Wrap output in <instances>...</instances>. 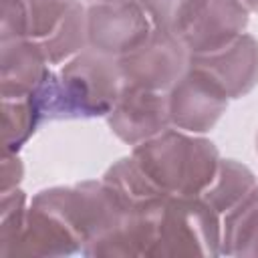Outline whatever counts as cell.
<instances>
[{"mask_svg": "<svg viewBox=\"0 0 258 258\" xmlns=\"http://www.w3.org/2000/svg\"><path fill=\"white\" fill-rule=\"evenodd\" d=\"M121 89L117 58L85 48L54 67L34 97L42 121L97 119L109 115Z\"/></svg>", "mask_w": 258, "mask_h": 258, "instance_id": "6da1fadb", "label": "cell"}, {"mask_svg": "<svg viewBox=\"0 0 258 258\" xmlns=\"http://www.w3.org/2000/svg\"><path fill=\"white\" fill-rule=\"evenodd\" d=\"M131 155L167 196H202L222 159L214 141L175 127L131 147Z\"/></svg>", "mask_w": 258, "mask_h": 258, "instance_id": "7a4b0ae2", "label": "cell"}, {"mask_svg": "<svg viewBox=\"0 0 258 258\" xmlns=\"http://www.w3.org/2000/svg\"><path fill=\"white\" fill-rule=\"evenodd\" d=\"M222 216L202 196H169L157 214L151 258L220 256Z\"/></svg>", "mask_w": 258, "mask_h": 258, "instance_id": "3957f363", "label": "cell"}, {"mask_svg": "<svg viewBox=\"0 0 258 258\" xmlns=\"http://www.w3.org/2000/svg\"><path fill=\"white\" fill-rule=\"evenodd\" d=\"M32 202L48 210L67 226V230L79 240L81 252L123 218V212L103 179L46 187L34 194Z\"/></svg>", "mask_w": 258, "mask_h": 258, "instance_id": "277c9868", "label": "cell"}, {"mask_svg": "<svg viewBox=\"0 0 258 258\" xmlns=\"http://www.w3.org/2000/svg\"><path fill=\"white\" fill-rule=\"evenodd\" d=\"M123 85L167 93L189 67V50L175 34L155 30L145 42L117 58Z\"/></svg>", "mask_w": 258, "mask_h": 258, "instance_id": "5b68a950", "label": "cell"}, {"mask_svg": "<svg viewBox=\"0 0 258 258\" xmlns=\"http://www.w3.org/2000/svg\"><path fill=\"white\" fill-rule=\"evenodd\" d=\"M153 24L139 0L87 4V48L119 58L149 38Z\"/></svg>", "mask_w": 258, "mask_h": 258, "instance_id": "8992f818", "label": "cell"}, {"mask_svg": "<svg viewBox=\"0 0 258 258\" xmlns=\"http://www.w3.org/2000/svg\"><path fill=\"white\" fill-rule=\"evenodd\" d=\"M230 105V97L206 71L189 64L187 71L167 91V111L171 127L206 135Z\"/></svg>", "mask_w": 258, "mask_h": 258, "instance_id": "52a82bcc", "label": "cell"}, {"mask_svg": "<svg viewBox=\"0 0 258 258\" xmlns=\"http://www.w3.org/2000/svg\"><path fill=\"white\" fill-rule=\"evenodd\" d=\"M105 121L119 141L135 147L171 127L167 93L123 85L119 99L115 101Z\"/></svg>", "mask_w": 258, "mask_h": 258, "instance_id": "ba28073f", "label": "cell"}, {"mask_svg": "<svg viewBox=\"0 0 258 258\" xmlns=\"http://www.w3.org/2000/svg\"><path fill=\"white\" fill-rule=\"evenodd\" d=\"M189 64L214 77L230 101L242 99L258 85V38L244 32L216 52L189 54Z\"/></svg>", "mask_w": 258, "mask_h": 258, "instance_id": "9c48e42d", "label": "cell"}, {"mask_svg": "<svg viewBox=\"0 0 258 258\" xmlns=\"http://www.w3.org/2000/svg\"><path fill=\"white\" fill-rule=\"evenodd\" d=\"M54 67L32 38L0 42V97L24 99L38 93Z\"/></svg>", "mask_w": 258, "mask_h": 258, "instance_id": "30bf717a", "label": "cell"}, {"mask_svg": "<svg viewBox=\"0 0 258 258\" xmlns=\"http://www.w3.org/2000/svg\"><path fill=\"white\" fill-rule=\"evenodd\" d=\"M250 10L242 0H206L191 28L181 36L189 54L216 52L246 32Z\"/></svg>", "mask_w": 258, "mask_h": 258, "instance_id": "8fae6325", "label": "cell"}, {"mask_svg": "<svg viewBox=\"0 0 258 258\" xmlns=\"http://www.w3.org/2000/svg\"><path fill=\"white\" fill-rule=\"evenodd\" d=\"M101 179L111 191L123 216L153 212L169 198L145 175V171L139 167L131 153L113 161L105 169Z\"/></svg>", "mask_w": 258, "mask_h": 258, "instance_id": "7c38bea8", "label": "cell"}, {"mask_svg": "<svg viewBox=\"0 0 258 258\" xmlns=\"http://www.w3.org/2000/svg\"><path fill=\"white\" fill-rule=\"evenodd\" d=\"M81 252L79 240L67 230V226L52 216L42 206L30 200L26 222L18 242L14 244L10 256L26 254V256H69Z\"/></svg>", "mask_w": 258, "mask_h": 258, "instance_id": "4fadbf2b", "label": "cell"}, {"mask_svg": "<svg viewBox=\"0 0 258 258\" xmlns=\"http://www.w3.org/2000/svg\"><path fill=\"white\" fill-rule=\"evenodd\" d=\"M220 256L258 258V187L222 216Z\"/></svg>", "mask_w": 258, "mask_h": 258, "instance_id": "5bb4252c", "label": "cell"}, {"mask_svg": "<svg viewBox=\"0 0 258 258\" xmlns=\"http://www.w3.org/2000/svg\"><path fill=\"white\" fill-rule=\"evenodd\" d=\"M258 187V175L244 163L236 159H220L216 177L202 194V198L224 216L228 210L238 206L246 196H250Z\"/></svg>", "mask_w": 258, "mask_h": 258, "instance_id": "9a60e30c", "label": "cell"}, {"mask_svg": "<svg viewBox=\"0 0 258 258\" xmlns=\"http://www.w3.org/2000/svg\"><path fill=\"white\" fill-rule=\"evenodd\" d=\"M2 143L4 153H18L22 145L34 135L42 121V113L36 97L2 99Z\"/></svg>", "mask_w": 258, "mask_h": 258, "instance_id": "2e32d148", "label": "cell"}, {"mask_svg": "<svg viewBox=\"0 0 258 258\" xmlns=\"http://www.w3.org/2000/svg\"><path fill=\"white\" fill-rule=\"evenodd\" d=\"M155 30L183 36L200 16L206 0H139Z\"/></svg>", "mask_w": 258, "mask_h": 258, "instance_id": "e0dca14e", "label": "cell"}, {"mask_svg": "<svg viewBox=\"0 0 258 258\" xmlns=\"http://www.w3.org/2000/svg\"><path fill=\"white\" fill-rule=\"evenodd\" d=\"M77 0H24L28 12V38L36 42H44L50 38Z\"/></svg>", "mask_w": 258, "mask_h": 258, "instance_id": "ac0fdd59", "label": "cell"}, {"mask_svg": "<svg viewBox=\"0 0 258 258\" xmlns=\"http://www.w3.org/2000/svg\"><path fill=\"white\" fill-rule=\"evenodd\" d=\"M0 198V256H10L22 234L30 202L20 187L4 191Z\"/></svg>", "mask_w": 258, "mask_h": 258, "instance_id": "d6986e66", "label": "cell"}, {"mask_svg": "<svg viewBox=\"0 0 258 258\" xmlns=\"http://www.w3.org/2000/svg\"><path fill=\"white\" fill-rule=\"evenodd\" d=\"M28 38V12L24 0H2L0 42Z\"/></svg>", "mask_w": 258, "mask_h": 258, "instance_id": "ffe728a7", "label": "cell"}, {"mask_svg": "<svg viewBox=\"0 0 258 258\" xmlns=\"http://www.w3.org/2000/svg\"><path fill=\"white\" fill-rule=\"evenodd\" d=\"M24 177V163L18 153H2V185L0 194L16 189Z\"/></svg>", "mask_w": 258, "mask_h": 258, "instance_id": "44dd1931", "label": "cell"}, {"mask_svg": "<svg viewBox=\"0 0 258 258\" xmlns=\"http://www.w3.org/2000/svg\"><path fill=\"white\" fill-rule=\"evenodd\" d=\"M244 2V6L250 10V12H256L258 14V0H242Z\"/></svg>", "mask_w": 258, "mask_h": 258, "instance_id": "7402d4cb", "label": "cell"}, {"mask_svg": "<svg viewBox=\"0 0 258 258\" xmlns=\"http://www.w3.org/2000/svg\"><path fill=\"white\" fill-rule=\"evenodd\" d=\"M85 4H97V2H109V0H83Z\"/></svg>", "mask_w": 258, "mask_h": 258, "instance_id": "603a6c76", "label": "cell"}, {"mask_svg": "<svg viewBox=\"0 0 258 258\" xmlns=\"http://www.w3.org/2000/svg\"><path fill=\"white\" fill-rule=\"evenodd\" d=\"M256 153H258V133H256Z\"/></svg>", "mask_w": 258, "mask_h": 258, "instance_id": "cb8c5ba5", "label": "cell"}]
</instances>
